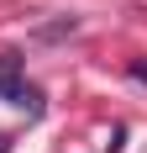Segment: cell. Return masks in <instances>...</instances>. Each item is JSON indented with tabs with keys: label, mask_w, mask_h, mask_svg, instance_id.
I'll return each mask as SVG.
<instances>
[{
	"label": "cell",
	"mask_w": 147,
	"mask_h": 153,
	"mask_svg": "<svg viewBox=\"0 0 147 153\" xmlns=\"http://www.w3.org/2000/svg\"><path fill=\"white\" fill-rule=\"evenodd\" d=\"M0 153H11V137H5V132H0Z\"/></svg>",
	"instance_id": "7a4b0ae2"
},
{
	"label": "cell",
	"mask_w": 147,
	"mask_h": 153,
	"mask_svg": "<svg viewBox=\"0 0 147 153\" xmlns=\"http://www.w3.org/2000/svg\"><path fill=\"white\" fill-rule=\"evenodd\" d=\"M132 74H137V79H142V85H147V63H132Z\"/></svg>",
	"instance_id": "6da1fadb"
}]
</instances>
